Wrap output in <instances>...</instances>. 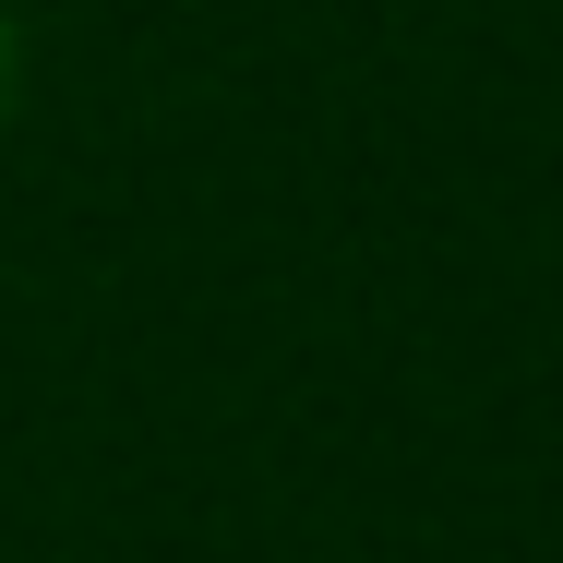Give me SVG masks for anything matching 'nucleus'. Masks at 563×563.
<instances>
[{
	"label": "nucleus",
	"mask_w": 563,
	"mask_h": 563,
	"mask_svg": "<svg viewBox=\"0 0 563 563\" xmlns=\"http://www.w3.org/2000/svg\"><path fill=\"white\" fill-rule=\"evenodd\" d=\"M12 60H24V48H12V12H0V109H12Z\"/></svg>",
	"instance_id": "1"
}]
</instances>
